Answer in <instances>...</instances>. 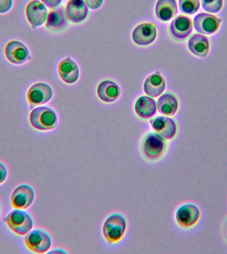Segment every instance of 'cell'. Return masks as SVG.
Wrapping results in <instances>:
<instances>
[{
	"label": "cell",
	"instance_id": "obj_1",
	"mask_svg": "<svg viewBox=\"0 0 227 254\" xmlns=\"http://www.w3.org/2000/svg\"><path fill=\"white\" fill-rule=\"evenodd\" d=\"M30 123L39 130H49L56 128L57 116L53 109L47 107H39L30 113Z\"/></svg>",
	"mask_w": 227,
	"mask_h": 254
},
{
	"label": "cell",
	"instance_id": "obj_2",
	"mask_svg": "<svg viewBox=\"0 0 227 254\" xmlns=\"http://www.w3.org/2000/svg\"><path fill=\"white\" fill-rule=\"evenodd\" d=\"M125 230L126 220L124 216L120 214H114L106 220L103 225V233L109 243H115L124 235Z\"/></svg>",
	"mask_w": 227,
	"mask_h": 254
},
{
	"label": "cell",
	"instance_id": "obj_3",
	"mask_svg": "<svg viewBox=\"0 0 227 254\" xmlns=\"http://www.w3.org/2000/svg\"><path fill=\"white\" fill-rule=\"evenodd\" d=\"M8 227L18 235L29 233L33 227V220L29 214L22 210H13L3 219Z\"/></svg>",
	"mask_w": 227,
	"mask_h": 254
},
{
	"label": "cell",
	"instance_id": "obj_4",
	"mask_svg": "<svg viewBox=\"0 0 227 254\" xmlns=\"http://www.w3.org/2000/svg\"><path fill=\"white\" fill-rule=\"evenodd\" d=\"M26 246L30 250L38 254L46 253L51 246V238L43 230H33L24 238Z\"/></svg>",
	"mask_w": 227,
	"mask_h": 254
},
{
	"label": "cell",
	"instance_id": "obj_5",
	"mask_svg": "<svg viewBox=\"0 0 227 254\" xmlns=\"http://www.w3.org/2000/svg\"><path fill=\"white\" fill-rule=\"evenodd\" d=\"M165 146L166 145L162 136L155 133H150L143 140L142 150L147 158L157 160L162 156Z\"/></svg>",
	"mask_w": 227,
	"mask_h": 254
},
{
	"label": "cell",
	"instance_id": "obj_6",
	"mask_svg": "<svg viewBox=\"0 0 227 254\" xmlns=\"http://www.w3.org/2000/svg\"><path fill=\"white\" fill-rule=\"evenodd\" d=\"M5 55L8 61L14 64H23L31 59L28 48L21 42L12 41L6 45Z\"/></svg>",
	"mask_w": 227,
	"mask_h": 254
},
{
	"label": "cell",
	"instance_id": "obj_7",
	"mask_svg": "<svg viewBox=\"0 0 227 254\" xmlns=\"http://www.w3.org/2000/svg\"><path fill=\"white\" fill-rule=\"evenodd\" d=\"M221 19L215 15L206 13L197 14L193 19L195 29L199 33L213 35L220 27Z\"/></svg>",
	"mask_w": 227,
	"mask_h": 254
},
{
	"label": "cell",
	"instance_id": "obj_8",
	"mask_svg": "<svg viewBox=\"0 0 227 254\" xmlns=\"http://www.w3.org/2000/svg\"><path fill=\"white\" fill-rule=\"evenodd\" d=\"M53 97V89L49 85L37 83L32 85L28 91V102L31 107L41 105L49 102Z\"/></svg>",
	"mask_w": 227,
	"mask_h": 254
},
{
	"label": "cell",
	"instance_id": "obj_9",
	"mask_svg": "<svg viewBox=\"0 0 227 254\" xmlns=\"http://www.w3.org/2000/svg\"><path fill=\"white\" fill-rule=\"evenodd\" d=\"M34 198L35 192L33 189L28 185H21L12 192L11 205L18 209H26L33 203Z\"/></svg>",
	"mask_w": 227,
	"mask_h": 254
},
{
	"label": "cell",
	"instance_id": "obj_10",
	"mask_svg": "<svg viewBox=\"0 0 227 254\" xmlns=\"http://www.w3.org/2000/svg\"><path fill=\"white\" fill-rule=\"evenodd\" d=\"M47 9L39 0H33L27 4L26 16L30 25L33 29L40 27L47 18Z\"/></svg>",
	"mask_w": 227,
	"mask_h": 254
},
{
	"label": "cell",
	"instance_id": "obj_11",
	"mask_svg": "<svg viewBox=\"0 0 227 254\" xmlns=\"http://www.w3.org/2000/svg\"><path fill=\"white\" fill-rule=\"evenodd\" d=\"M201 212L193 204H185L177 209L175 218L179 225L185 228L191 227L198 222Z\"/></svg>",
	"mask_w": 227,
	"mask_h": 254
},
{
	"label": "cell",
	"instance_id": "obj_12",
	"mask_svg": "<svg viewBox=\"0 0 227 254\" xmlns=\"http://www.w3.org/2000/svg\"><path fill=\"white\" fill-rule=\"evenodd\" d=\"M169 31L171 36L178 41L186 39L193 31L192 21L187 16H177L171 22Z\"/></svg>",
	"mask_w": 227,
	"mask_h": 254
},
{
	"label": "cell",
	"instance_id": "obj_13",
	"mask_svg": "<svg viewBox=\"0 0 227 254\" xmlns=\"http://www.w3.org/2000/svg\"><path fill=\"white\" fill-rule=\"evenodd\" d=\"M133 41L139 46L150 45L157 37V30L152 23H142L137 25L132 32Z\"/></svg>",
	"mask_w": 227,
	"mask_h": 254
},
{
	"label": "cell",
	"instance_id": "obj_14",
	"mask_svg": "<svg viewBox=\"0 0 227 254\" xmlns=\"http://www.w3.org/2000/svg\"><path fill=\"white\" fill-rule=\"evenodd\" d=\"M153 130L166 140H170L177 132V125L173 119L157 117L150 121Z\"/></svg>",
	"mask_w": 227,
	"mask_h": 254
},
{
	"label": "cell",
	"instance_id": "obj_15",
	"mask_svg": "<svg viewBox=\"0 0 227 254\" xmlns=\"http://www.w3.org/2000/svg\"><path fill=\"white\" fill-rule=\"evenodd\" d=\"M66 16L74 23L83 21L89 15V8L85 0H69L66 6Z\"/></svg>",
	"mask_w": 227,
	"mask_h": 254
},
{
	"label": "cell",
	"instance_id": "obj_16",
	"mask_svg": "<svg viewBox=\"0 0 227 254\" xmlns=\"http://www.w3.org/2000/svg\"><path fill=\"white\" fill-rule=\"evenodd\" d=\"M58 71L62 80L68 84L75 83L79 79V67L77 64L69 58L64 59L59 63Z\"/></svg>",
	"mask_w": 227,
	"mask_h": 254
},
{
	"label": "cell",
	"instance_id": "obj_17",
	"mask_svg": "<svg viewBox=\"0 0 227 254\" xmlns=\"http://www.w3.org/2000/svg\"><path fill=\"white\" fill-rule=\"evenodd\" d=\"M165 89V79L158 71L149 75L143 84V90L145 94L152 97H159L162 94Z\"/></svg>",
	"mask_w": 227,
	"mask_h": 254
},
{
	"label": "cell",
	"instance_id": "obj_18",
	"mask_svg": "<svg viewBox=\"0 0 227 254\" xmlns=\"http://www.w3.org/2000/svg\"><path fill=\"white\" fill-rule=\"evenodd\" d=\"M178 13L175 0H157L155 7L156 17L161 21L167 22L172 19Z\"/></svg>",
	"mask_w": 227,
	"mask_h": 254
},
{
	"label": "cell",
	"instance_id": "obj_19",
	"mask_svg": "<svg viewBox=\"0 0 227 254\" xmlns=\"http://www.w3.org/2000/svg\"><path fill=\"white\" fill-rule=\"evenodd\" d=\"M98 97L106 103H113L120 95V88L115 82L111 80L102 81L97 87Z\"/></svg>",
	"mask_w": 227,
	"mask_h": 254
},
{
	"label": "cell",
	"instance_id": "obj_20",
	"mask_svg": "<svg viewBox=\"0 0 227 254\" xmlns=\"http://www.w3.org/2000/svg\"><path fill=\"white\" fill-rule=\"evenodd\" d=\"M188 48L193 55L201 58L207 57L210 49L209 40L204 35L195 34L189 40Z\"/></svg>",
	"mask_w": 227,
	"mask_h": 254
},
{
	"label": "cell",
	"instance_id": "obj_21",
	"mask_svg": "<svg viewBox=\"0 0 227 254\" xmlns=\"http://www.w3.org/2000/svg\"><path fill=\"white\" fill-rule=\"evenodd\" d=\"M178 108V99L173 93H164L157 101L159 113L166 116H173L177 113Z\"/></svg>",
	"mask_w": 227,
	"mask_h": 254
},
{
	"label": "cell",
	"instance_id": "obj_22",
	"mask_svg": "<svg viewBox=\"0 0 227 254\" xmlns=\"http://www.w3.org/2000/svg\"><path fill=\"white\" fill-rule=\"evenodd\" d=\"M135 111L141 118H151L156 113V103L151 97H140L135 103Z\"/></svg>",
	"mask_w": 227,
	"mask_h": 254
},
{
	"label": "cell",
	"instance_id": "obj_23",
	"mask_svg": "<svg viewBox=\"0 0 227 254\" xmlns=\"http://www.w3.org/2000/svg\"><path fill=\"white\" fill-rule=\"evenodd\" d=\"M67 16L63 8L50 11L46 21V27L53 31H59L67 25Z\"/></svg>",
	"mask_w": 227,
	"mask_h": 254
},
{
	"label": "cell",
	"instance_id": "obj_24",
	"mask_svg": "<svg viewBox=\"0 0 227 254\" xmlns=\"http://www.w3.org/2000/svg\"><path fill=\"white\" fill-rule=\"evenodd\" d=\"M179 7L182 13L193 15L200 8V0H179Z\"/></svg>",
	"mask_w": 227,
	"mask_h": 254
},
{
	"label": "cell",
	"instance_id": "obj_25",
	"mask_svg": "<svg viewBox=\"0 0 227 254\" xmlns=\"http://www.w3.org/2000/svg\"><path fill=\"white\" fill-rule=\"evenodd\" d=\"M201 4L205 11L216 13L222 9L224 0H201Z\"/></svg>",
	"mask_w": 227,
	"mask_h": 254
},
{
	"label": "cell",
	"instance_id": "obj_26",
	"mask_svg": "<svg viewBox=\"0 0 227 254\" xmlns=\"http://www.w3.org/2000/svg\"><path fill=\"white\" fill-rule=\"evenodd\" d=\"M13 6V0H0V13L10 11Z\"/></svg>",
	"mask_w": 227,
	"mask_h": 254
},
{
	"label": "cell",
	"instance_id": "obj_27",
	"mask_svg": "<svg viewBox=\"0 0 227 254\" xmlns=\"http://www.w3.org/2000/svg\"><path fill=\"white\" fill-rule=\"evenodd\" d=\"M90 9H98L103 5L104 0H85Z\"/></svg>",
	"mask_w": 227,
	"mask_h": 254
},
{
	"label": "cell",
	"instance_id": "obj_28",
	"mask_svg": "<svg viewBox=\"0 0 227 254\" xmlns=\"http://www.w3.org/2000/svg\"><path fill=\"white\" fill-rule=\"evenodd\" d=\"M7 177V170L5 165L0 162V184L5 182Z\"/></svg>",
	"mask_w": 227,
	"mask_h": 254
},
{
	"label": "cell",
	"instance_id": "obj_29",
	"mask_svg": "<svg viewBox=\"0 0 227 254\" xmlns=\"http://www.w3.org/2000/svg\"><path fill=\"white\" fill-rule=\"evenodd\" d=\"M42 2L49 8H55L61 3L62 0H41Z\"/></svg>",
	"mask_w": 227,
	"mask_h": 254
},
{
	"label": "cell",
	"instance_id": "obj_30",
	"mask_svg": "<svg viewBox=\"0 0 227 254\" xmlns=\"http://www.w3.org/2000/svg\"><path fill=\"white\" fill-rule=\"evenodd\" d=\"M49 253H66L63 250H54V251L50 252Z\"/></svg>",
	"mask_w": 227,
	"mask_h": 254
},
{
	"label": "cell",
	"instance_id": "obj_31",
	"mask_svg": "<svg viewBox=\"0 0 227 254\" xmlns=\"http://www.w3.org/2000/svg\"><path fill=\"white\" fill-rule=\"evenodd\" d=\"M225 232H226V234H227V222L226 223V226H225Z\"/></svg>",
	"mask_w": 227,
	"mask_h": 254
},
{
	"label": "cell",
	"instance_id": "obj_32",
	"mask_svg": "<svg viewBox=\"0 0 227 254\" xmlns=\"http://www.w3.org/2000/svg\"><path fill=\"white\" fill-rule=\"evenodd\" d=\"M0 214H1V206H0Z\"/></svg>",
	"mask_w": 227,
	"mask_h": 254
}]
</instances>
